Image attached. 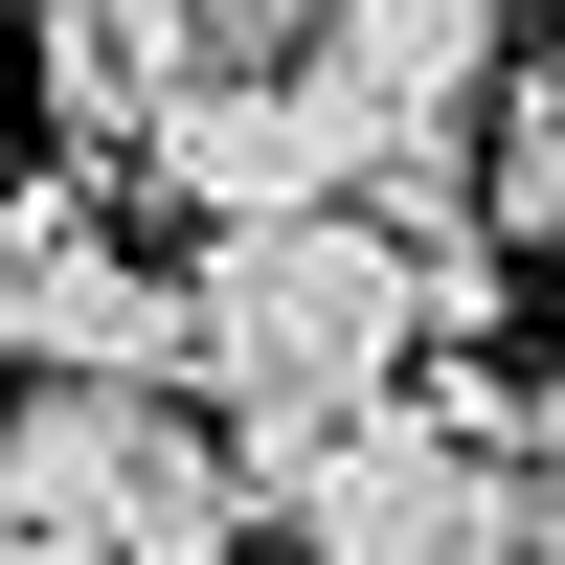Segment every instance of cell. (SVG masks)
Wrapping results in <instances>:
<instances>
[{
    "label": "cell",
    "instance_id": "6da1fadb",
    "mask_svg": "<svg viewBox=\"0 0 565 565\" xmlns=\"http://www.w3.org/2000/svg\"><path fill=\"white\" fill-rule=\"evenodd\" d=\"M407 362H430V249H407L385 204H249L181 249V385L226 407V452L271 430H340V407H385Z\"/></svg>",
    "mask_w": 565,
    "mask_h": 565
},
{
    "label": "cell",
    "instance_id": "7a4b0ae2",
    "mask_svg": "<svg viewBox=\"0 0 565 565\" xmlns=\"http://www.w3.org/2000/svg\"><path fill=\"white\" fill-rule=\"evenodd\" d=\"M249 498H271L317 565H565L521 407H498V385H430V362H407L385 407H340V430H271Z\"/></svg>",
    "mask_w": 565,
    "mask_h": 565
},
{
    "label": "cell",
    "instance_id": "3957f363",
    "mask_svg": "<svg viewBox=\"0 0 565 565\" xmlns=\"http://www.w3.org/2000/svg\"><path fill=\"white\" fill-rule=\"evenodd\" d=\"M0 498L114 565H226L249 543V452L226 407H181V362H90V385H23L0 407Z\"/></svg>",
    "mask_w": 565,
    "mask_h": 565
},
{
    "label": "cell",
    "instance_id": "277c9868",
    "mask_svg": "<svg viewBox=\"0 0 565 565\" xmlns=\"http://www.w3.org/2000/svg\"><path fill=\"white\" fill-rule=\"evenodd\" d=\"M0 362L23 385H90V362H181V271L114 226V181H0Z\"/></svg>",
    "mask_w": 565,
    "mask_h": 565
},
{
    "label": "cell",
    "instance_id": "5b68a950",
    "mask_svg": "<svg viewBox=\"0 0 565 565\" xmlns=\"http://www.w3.org/2000/svg\"><path fill=\"white\" fill-rule=\"evenodd\" d=\"M136 181H159L181 226H249V204H340V181H362V114H340L317 68H204V90H159Z\"/></svg>",
    "mask_w": 565,
    "mask_h": 565
},
{
    "label": "cell",
    "instance_id": "8992f818",
    "mask_svg": "<svg viewBox=\"0 0 565 565\" xmlns=\"http://www.w3.org/2000/svg\"><path fill=\"white\" fill-rule=\"evenodd\" d=\"M295 68L340 90L362 136H452L498 68H521V0H317V23H295Z\"/></svg>",
    "mask_w": 565,
    "mask_h": 565
},
{
    "label": "cell",
    "instance_id": "52a82bcc",
    "mask_svg": "<svg viewBox=\"0 0 565 565\" xmlns=\"http://www.w3.org/2000/svg\"><path fill=\"white\" fill-rule=\"evenodd\" d=\"M476 226L565 271V68H498L476 90Z\"/></svg>",
    "mask_w": 565,
    "mask_h": 565
},
{
    "label": "cell",
    "instance_id": "ba28073f",
    "mask_svg": "<svg viewBox=\"0 0 565 565\" xmlns=\"http://www.w3.org/2000/svg\"><path fill=\"white\" fill-rule=\"evenodd\" d=\"M0 565H114V543H68V521H23V498H0Z\"/></svg>",
    "mask_w": 565,
    "mask_h": 565
},
{
    "label": "cell",
    "instance_id": "9c48e42d",
    "mask_svg": "<svg viewBox=\"0 0 565 565\" xmlns=\"http://www.w3.org/2000/svg\"><path fill=\"white\" fill-rule=\"evenodd\" d=\"M521 452H543V498H565V362H543V407H521Z\"/></svg>",
    "mask_w": 565,
    "mask_h": 565
}]
</instances>
